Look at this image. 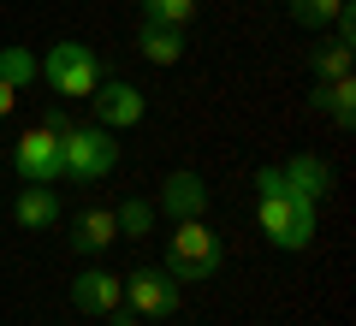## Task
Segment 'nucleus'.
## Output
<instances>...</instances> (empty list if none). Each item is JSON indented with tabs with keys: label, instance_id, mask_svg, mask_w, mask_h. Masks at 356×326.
Here are the masks:
<instances>
[{
	"label": "nucleus",
	"instance_id": "1",
	"mask_svg": "<svg viewBox=\"0 0 356 326\" xmlns=\"http://www.w3.org/2000/svg\"><path fill=\"white\" fill-rule=\"evenodd\" d=\"M255 220H261L267 243L285 250V255H297V250L315 243V202L297 196V190H273V196H261V202H255Z\"/></svg>",
	"mask_w": 356,
	"mask_h": 326
},
{
	"label": "nucleus",
	"instance_id": "2",
	"mask_svg": "<svg viewBox=\"0 0 356 326\" xmlns=\"http://www.w3.org/2000/svg\"><path fill=\"white\" fill-rule=\"evenodd\" d=\"M166 273L178 285H202L220 273V238L202 220H172V238H166Z\"/></svg>",
	"mask_w": 356,
	"mask_h": 326
},
{
	"label": "nucleus",
	"instance_id": "3",
	"mask_svg": "<svg viewBox=\"0 0 356 326\" xmlns=\"http://www.w3.org/2000/svg\"><path fill=\"white\" fill-rule=\"evenodd\" d=\"M60 154H65V178H83V184H95L119 166V142L107 125H72L60 137Z\"/></svg>",
	"mask_w": 356,
	"mask_h": 326
},
{
	"label": "nucleus",
	"instance_id": "4",
	"mask_svg": "<svg viewBox=\"0 0 356 326\" xmlns=\"http://www.w3.org/2000/svg\"><path fill=\"white\" fill-rule=\"evenodd\" d=\"M42 77H48V89H60V95H95L102 60H95V48H83V42H54L48 60H42Z\"/></svg>",
	"mask_w": 356,
	"mask_h": 326
},
{
	"label": "nucleus",
	"instance_id": "5",
	"mask_svg": "<svg viewBox=\"0 0 356 326\" xmlns=\"http://www.w3.org/2000/svg\"><path fill=\"white\" fill-rule=\"evenodd\" d=\"M13 172L24 178V184H60L65 178V154H60V137L42 125H30L24 137L13 142Z\"/></svg>",
	"mask_w": 356,
	"mask_h": 326
},
{
	"label": "nucleus",
	"instance_id": "6",
	"mask_svg": "<svg viewBox=\"0 0 356 326\" xmlns=\"http://www.w3.org/2000/svg\"><path fill=\"white\" fill-rule=\"evenodd\" d=\"M119 302H131V314H149V320H166L178 309V279L166 267H137L131 279H119Z\"/></svg>",
	"mask_w": 356,
	"mask_h": 326
},
{
	"label": "nucleus",
	"instance_id": "7",
	"mask_svg": "<svg viewBox=\"0 0 356 326\" xmlns=\"http://www.w3.org/2000/svg\"><path fill=\"white\" fill-rule=\"evenodd\" d=\"M95 125H107V131H125V125H137L143 113H149V101H143V89L137 83H95Z\"/></svg>",
	"mask_w": 356,
	"mask_h": 326
},
{
	"label": "nucleus",
	"instance_id": "8",
	"mask_svg": "<svg viewBox=\"0 0 356 326\" xmlns=\"http://www.w3.org/2000/svg\"><path fill=\"white\" fill-rule=\"evenodd\" d=\"M202 208H208V184L196 172H172L161 184V213L166 220H202Z\"/></svg>",
	"mask_w": 356,
	"mask_h": 326
},
{
	"label": "nucleus",
	"instance_id": "9",
	"mask_svg": "<svg viewBox=\"0 0 356 326\" xmlns=\"http://www.w3.org/2000/svg\"><path fill=\"white\" fill-rule=\"evenodd\" d=\"M113 238H119L113 208H83L72 220V250L77 255H107V250H113Z\"/></svg>",
	"mask_w": 356,
	"mask_h": 326
},
{
	"label": "nucleus",
	"instance_id": "10",
	"mask_svg": "<svg viewBox=\"0 0 356 326\" xmlns=\"http://www.w3.org/2000/svg\"><path fill=\"white\" fill-rule=\"evenodd\" d=\"M72 309H77V314H107V309H119V279L102 273V267H83V273L72 279Z\"/></svg>",
	"mask_w": 356,
	"mask_h": 326
},
{
	"label": "nucleus",
	"instance_id": "11",
	"mask_svg": "<svg viewBox=\"0 0 356 326\" xmlns=\"http://www.w3.org/2000/svg\"><path fill=\"white\" fill-rule=\"evenodd\" d=\"M13 220L24 231H48L54 220H60V196H54V184H24L13 202Z\"/></svg>",
	"mask_w": 356,
	"mask_h": 326
},
{
	"label": "nucleus",
	"instance_id": "12",
	"mask_svg": "<svg viewBox=\"0 0 356 326\" xmlns=\"http://www.w3.org/2000/svg\"><path fill=\"white\" fill-rule=\"evenodd\" d=\"M280 172H285V190H297V196H309V202H321L332 190V166L321 161V154H291Z\"/></svg>",
	"mask_w": 356,
	"mask_h": 326
},
{
	"label": "nucleus",
	"instance_id": "13",
	"mask_svg": "<svg viewBox=\"0 0 356 326\" xmlns=\"http://www.w3.org/2000/svg\"><path fill=\"white\" fill-rule=\"evenodd\" d=\"M309 107H315V113H332V125L350 131L356 125V83H350V77H339V83H315Z\"/></svg>",
	"mask_w": 356,
	"mask_h": 326
},
{
	"label": "nucleus",
	"instance_id": "14",
	"mask_svg": "<svg viewBox=\"0 0 356 326\" xmlns=\"http://www.w3.org/2000/svg\"><path fill=\"white\" fill-rule=\"evenodd\" d=\"M137 48H143V60H149V65H178V60H184V30H172V24H143V30H137Z\"/></svg>",
	"mask_w": 356,
	"mask_h": 326
},
{
	"label": "nucleus",
	"instance_id": "15",
	"mask_svg": "<svg viewBox=\"0 0 356 326\" xmlns=\"http://www.w3.org/2000/svg\"><path fill=\"white\" fill-rule=\"evenodd\" d=\"M309 72H315V83H339V77H350V42H327V48L309 54Z\"/></svg>",
	"mask_w": 356,
	"mask_h": 326
},
{
	"label": "nucleus",
	"instance_id": "16",
	"mask_svg": "<svg viewBox=\"0 0 356 326\" xmlns=\"http://www.w3.org/2000/svg\"><path fill=\"white\" fill-rule=\"evenodd\" d=\"M36 77H42V65H36V54H30V48H0V83L30 89Z\"/></svg>",
	"mask_w": 356,
	"mask_h": 326
},
{
	"label": "nucleus",
	"instance_id": "17",
	"mask_svg": "<svg viewBox=\"0 0 356 326\" xmlns=\"http://www.w3.org/2000/svg\"><path fill=\"white\" fill-rule=\"evenodd\" d=\"M196 18V0H143V24H172L184 30Z\"/></svg>",
	"mask_w": 356,
	"mask_h": 326
},
{
	"label": "nucleus",
	"instance_id": "18",
	"mask_svg": "<svg viewBox=\"0 0 356 326\" xmlns=\"http://www.w3.org/2000/svg\"><path fill=\"white\" fill-rule=\"evenodd\" d=\"M344 6H350V0H291V18H297L303 30H327Z\"/></svg>",
	"mask_w": 356,
	"mask_h": 326
},
{
	"label": "nucleus",
	"instance_id": "19",
	"mask_svg": "<svg viewBox=\"0 0 356 326\" xmlns=\"http://www.w3.org/2000/svg\"><path fill=\"white\" fill-rule=\"evenodd\" d=\"M113 220H119V238H149L154 231V208L149 202H119Z\"/></svg>",
	"mask_w": 356,
	"mask_h": 326
},
{
	"label": "nucleus",
	"instance_id": "20",
	"mask_svg": "<svg viewBox=\"0 0 356 326\" xmlns=\"http://www.w3.org/2000/svg\"><path fill=\"white\" fill-rule=\"evenodd\" d=\"M255 190H261V196H273V190H285V172H280V166H261V172H255Z\"/></svg>",
	"mask_w": 356,
	"mask_h": 326
},
{
	"label": "nucleus",
	"instance_id": "21",
	"mask_svg": "<svg viewBox=\"0 0 356 326\" xmlns=\"http://www.w3.org/2000/svg\"><path fill=\"white\" fill-rule=\"evenodd\" d=\"M42 131H54V137H65V131H72V119H65V107H48V113H42Z\"/></svg>",
	"mask_w": 356,
	"mask_h": 326
},
{
	"label": "nucleus",
	"instance_id": "22",
	"mask_svg": "<svg viewBox=\"0 0 356 326\" xmlns=\"http://www.w3.org/2000/svg\"><path fill=\"white\" fill-rule=\"evenodd\" d=\"M13 107H18V89H13V83H0V119L13 113Z\"/></svg>",
	"mask_w": 356,
	"mask_h": 326
}]
</instances>
